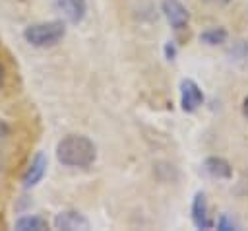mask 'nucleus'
<instances>
[{
  "mask_svg": "<svg viewBox=\"0 0 248 231\" xmlns=\"http://www.w3.org/2000/svg\"><path fill=\"white\" fill-rule=\"evenodd\" d=\"M97 149L87 136L70 134L56 146V159L66 167H89L95 161Z\"/></svg>",
  "mask_w": 248,
  "mask_h": 231,
  "instance_id": "obj_1",
  "label": "nucleus"
},
{
  "mask_svg": "<svg viewBox=\"0 0 248 231\" xmlns=\"http://www.w3.org/2000/svg\"><path fill=\"white\" fill-rule=\"evenodd\" d=\"M66 35V25L60 19L54 21H45V23H33L29 27H25L23 37L29 45L37 47V49H45V47H52L56 45L62 37Z\"/></svg>",
  "mask_w": 248,
  "mask_h": 231,
  "instance_id": "obj_2",
  "label": "nucleus"
},
{
  "mask_svg": "<svg viewBox=\"0 0 248 231\" xmlns=\"http://www.w3.org/2000/svg\"><path fill=\"white\" fill-rule=\"evenodd\" d=\"M163 14H165V17L169 19V23L172 25L174 31H182V29L188 27L190 14L182 6L180 0H163Z\"/></svg>",
  "mask_w": 248,
  "mask_h": 231,
  "instance_id": "obj_3",
  "label": "nucleus"
},
{
  "mask_svg": "<svg viewBox=\"0 0 248 231\" xmlns=\"http://www.w3.org/2000/svg\"><path fill=\"white\" fill-rule=\"evenodd\" d=\"M203 103V93L194 80H182L180 83V105L182 111L194 113Z\"/></svg>",
  "mask_w": 248,
  "mask_h": 231,
  "instance_id": "obj_4",
  "label": "nucleus"
},
{
  "mask_svg": "<svg viewBox=\"0 0 248 231\" xmlns=\"http://www.w3.org/2000/svg\"><path fill=\"white\" fill-rule=\"evenodd\" d=\"M192 221L198 229H211L213 227V219L209 217V208H207V200L203 192H198L194 196L192 202Z\"/></svg>",
  "mask_w": 248,
  "mask_h": 231,
  "instance_id": "obj_5",
  "label": "nucleus"
},
{
  "mask_svg": "<svg viewBox=\"0 0 248 231\" xmlns=\"http://www.w3.org/2000/svg\"><path fill=\"white\" fill-rule=\"evenodd\" d=\"M56 10L70 23H79L87 12L85 0H56Z\"/></svg>",
  "mask_w": 248,
  "mask_h": 231,
  "instance_id": "obj_6",
  "label": "nucleus"
},
{
  "mask_svg": "<svg viewBox=\"0 0 248 231\" xmlns=\"http://www.w3.org/2000/svg\"><path fill=\"white\" fill-rule=\"evenodd\" d=\"M54 227L64 231H78V229H89V221L79 212H60L54 217Z\"/></svg>",
  "mask_w": 248,
  "mask_h": 231,
  "instance_id": "obj_7",
  "label": "nucleus"
},
{
  "mask_svg": "<svg viewBox=\"0 0 248 231\" xmlns=\"http://www.w3.org/2000/svg\"><path fill=\"white\" fill-rule=\"evenodd\" d=\"M45 173H46V157H45V153L39 151V153L33 157L31 165L27 167V171H25V175H23V186H25V188L35 186V184L45 177Z\"/></svg>",
  "mask_w": 248,
  "mask_h": 231,
  "instance_id": "obj_8",
  "label": "nucleus"
},
{
  "mask_svg": "<svg viewBox=\"0 0 248 231\" xmlns=\"http://www.w3.org/2000/svg\"><path fill=\"white\" fill-rule=\"evenodd\" d=\"M203 169L213 179H231V175H232L229 161H225L223 157H207L203 161Z\"/></svg>",
  "mask_w": 248,
  "mask_h": 231,
  "instance_id": "obj_9",
  "label": "nucleus"
},
{
  "mask_svg": "<svg viewBox=\"0 0 248 231\" xmlns=\"http://www.w3.org/2000/svg\"><path fill=\"white\" fill-rule=\"evenodd\" d=\"M16 229H19V231H43V229H48V223H46V219H43L39 215H25V217H19L16 221Z\"/></svg>",
  "mask_w": 248,
  "mask_h": 231,
  "instance_id": "obj_10",
  "label": "nucleus"
},
{
  "mask_svg": "<svg viewBox=\"0 0 248 231\" xmlns=\"http://www.w3.org/2000/svg\"><path fill=\"white\" fill-rule=\"evenodd\" d=\"M200 39L205 43V45H221L227 41V31L223 27H213V29H207L200 35Z\"/></svg>",
  "mask_w": 248,
  "mask_h": 231,
  "instance_id": "obj_11",
  "label": "nucleus"
},
{
  "mask_svg": "<svg viewBox=\"0 0 248 231\" xmlns=\"http://www.w3.org/2000/svg\"><path fill=\"white\" fill-rule=\"evenodd\" d=\"M217 229H223V231H229V229H236V223L232 219H229L227 215H221L219 221H217Z\"/></svg>",
  "mask_w": 248,
  "mask_h": 231,
  "instance_id": "obj_12",
  "label": "nucleus"
},
{
  "mask_svg": "<svg viewBox=\"0 0 248 231\" xmlns=\"http://www.w3.org/2000/svg\"><path fill=\"white\" fill-rule=\"evenodd\" d=\"M205 2H209V4H215V6H223V4H229L231 0H205Z\"/></svg>",
  "mask_w": 248,
  "mask_h": 231,
  "instance_id": "obj_13",
  "label": "nucleus"
},
{
  "mask_svg": "<svg viewBox=\"0 0 248 231\" xmlns=\"http://www.w3.org/2000/svg\"><path fill=\"white\" fill-rule=\"evenodd\" d=\"M8 134V128H6V124L4 122H0V138H4Z\"/></svg>",
  "mask_w": 248,
  "mask_h": 231,
  "instance_id": "obj_14",
  "label": "nucleus"
},
{
  "mask_svg": "<svg viewBox=\"0 0 248 231\" xmlns=\"http://www.w3.org/2000/svg\"><path fill=\"white\" fill-rule=\"evenodd\" d=\"M242 113H244V116L248 118V97H246L244 103H242Z\"/></svg>",
  "mask_w": 248,
  "mask_h": 231,
  "instance_id": "obj_15",
  "label": "nucleus"
},
{
  "mask_svg": "<svg viewBox=\"0 0 248 231\" xmlns=\"http://www.w3.org/2000/svg\"><path fill=\"white\" fill-rule=\"evenodd\" d=\"M0 83H2V68H0Z\"/></svg>",
  "mask_w": 248,
  "mask_h": 231,
  "instance_id": "obj_16",
  "label": "nucleus"
}]
</instances>
